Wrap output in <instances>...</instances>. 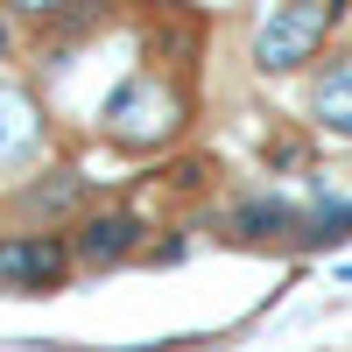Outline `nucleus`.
I'll list each match as a JSON object with an SVG mask.
<instances>
[{
  "label": "nucleus",
  "mask_w": 352,
  "mask_h": 352,
  "mask_svg": "<svg viewBox=\"0 0 352 352\" xmlns=\"http://www.w3.org/2000/svg\"><path fill=\"white\" fill-rule=\"evenodd\" d=\"M176 127H184V92H176L169 78H155V71H134L120 92L106 99V134L120 141V148H155Z\"/></svg>",
  "instance_id": "1"
},
{
  "label": "nucleus",
  "mask_w": 352,
  "mask_h": 352,
  "mask_svg": "<svg viewBox=\"0 0 352 352\" xmlns=\"http://www.w3.org/2000/svg\"><path fill=\"white\" fill-rule=\"evenodd\" d=\"M310 113L324 120L331 134H345L352 141V56H338V64L317 78V92H310Z\"/></svg>",
  "instance_id": "6"
},
{
  "label": "nucleus",
  "mask_w": 352,
  "mask_h": 352,
  "mask_svg": "<svg viewBox=\"0 0 352 352\" xmlns=\"http://www.w3.org/2000/svg\"><path fill=\"white\" fill-rule=\"evenodd\" d=\"M0 8H14V14H28V21H56V14H71L78 0H0Z\"/></svg>",
  "instance_id": "7"
},
{
  "label": "nucleus",
  "mask_w": 352,
  "mask_h": 352,
  "mask_svg": "<svg viewBox=\"0 0 352 352\" xmlns=\"http://www.w3.org/2000/svg\"><path fill=\"white\" fill-rule=\"evenodd\" d=\"M71 275V247L50 240V232H14V240H0V289H14V296H43Z\"/></svg>",
  "instance_id": "3"
},
{
  "label": "nucleus",
  "mask_w": 352,
  "mask_h": 352,
  "mask_svg": "<svg viewBox=\"0 0 352 352\" xmlns=\"http://www.w3.org/2000/svg\"><path fill=\"white\" fill-rule=\"evenodd\" d=\"M0 50H8V8H0Z\"/></svg>",
  "instance_id": "8"
},
{
  "label": "nucleus",
  "mask_w": 352,
  "mask_h": 352,
  "mask_svg": "<svg viewBox=\"0 0 352 352\" xmlns=\"http://www.w3.org/2000/svg\"><path fill=\"white\" fill-rule=\"evenodd\" d=\"M331 0H282V8H268V21L254 28V64L261 71H296L310 64L317 50H324L331 36Z\"/></svg>",
  "instance_id": "2"
},
{
  "label": "nucleus",
  "mask_w": 352,
  "mask_h": 352,
  "mask_svg": "<svg viewBox=\"0 0 352 352\" xmlns=\"http://www.w3.org/2000/svg\"><path fill=\"white\" fill-rule=\"evenodd\" d=\"M134 247H141V219H127V212H99V219H85L78 240H71V254L92 261V268H113V261H127Z\"/></svg>",
  "instance_id": "4"
},
{
  "label": "nucleus",
  "mask_w": 352,
  "mask_h": 352,
  "mask_svg": "<svg viewBox=\"0 0 352 352\" xmlns=\"http://www.w3.org/2000/svg\"><path fill=\"white\" fill-rule=\"evenodd\" d=\"M36 134H43V120H36V106H28V92L21 85H0V162L28 155Z\"/></svg>",
  "instance_id": "5"
}]
</instances>
